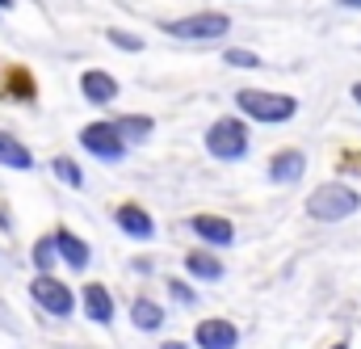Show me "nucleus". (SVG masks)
<instances>
[{
    "mask_svg": "<svg viewBox=\"0 0 361 349\" xmlns=\"http://www.w3.org/2000/svg\"><path fill=\"white\" fill-rule=\"evenodd\" d=\"M30 299H34L47 316H55V320H68V316L76 312V290H72L68 282H59L55 273H38V278L30 282Z\"/></svg>",
    "mask_w": 361,
    "mask_h": 349,
    "instance_id": "4",
    "label": "nucleus"
},
{
    "mask_svg": "<svg viewBox=\"0 0 361 349\" xmlns=\"http://www.w3.org/2000/svg\"><path fill=\"white\" fill-rule=\"evenodd\" d=\"M130 324L143 329V333H156V329L164 324V307L152 303V299H135V303H130Z\"/></svg>",
    "mask_w": 361,
    "mask_h": 349,
    "instance_id": "16",
    "label": "nucleus"
},
{
    "mask_svg": "<svg viewBox=\"0 0 361 349\" xmlns=\"http://www.w3.org/2000/svg\"><path fill=\"white\" fill-rule=\"evenodd\" d=\"M336 349H349V345H345V341H341V345H336Z\"/></svg>",
    "mask_w": 361,
    "mask_h": 349,
    "instance_id": "28",
    "label": "nucleus"
},
{
    "mask_svg": "<svg viewBox=\"0 0 361 349\" xmlns=\"http://www.w3.org/2000/svg\"><path fill=\"white\" fill-rule=\"evenodd\" d=\"M227 30H231V17L227 13H193V17L164 21V34H173V38H197V42L223 38Z\"/></svg>",
    "mask_w": 361,
    "mask_h": 349,
    "instance_id": "5",
    "label": "nucleus"
},
{
    "mask_svg": "<svg viewBox=\"0 0 361 349\" xmlns=\"http://www.w3.org/2000/svg\"><path fill=\"white\" fill-rule=\"evenodd\" d=\"M206 152L214 160H244L248 156V126L240 118H219L206 131Z\"/></svg>",
    "mask_w": 361,
    "mask_h": 349,
    "instance_id": "3",
    "label": "nucleus"
},
{
    "mask_svg": "<svg viewBox=\"0 0 361 349\" xmlns=\"http://www.w3.org/2000/svg\"><path fill=\"white\" fill-rule=\"evenodd\" d=\"M164 349H185V345H180V341H169V345H164Z\"/></svg>",
    "mask_w": 361,
    "mask_h": 349,
    "instance_id": "26",
    "label": "nucleus"
},
{
    "mask_svg": "<svg viewBox=\"0 0 361 349\" xmlns=\"http://www.w3.org/2000/svg\"><path fill=\"white\" fill-rule=\"evenodd\" d=\"M4 8H13V0H0V13H4Z\"/></svg>",
    "mask_w": 361,
    "mask_h": 349,
    "instance_id": "25",
    "label": "nucleus"
},
{
    "mask_svg": "<svg viewBox=\"0 0 361 349\" xmlns=\"http://www.w3.org/2000/svg\"><path fill=\"white\" fill-rule=\"evenodd\" d=\"M114 131L122 135V143H143V139H152L156 122H152L147 114H126V118H118V122H114Z\"/></svg>",
    "mask_w": 361,
    "mask_h": 349,
    "instance_id": "15",
    "label": "nucleus"
},
{
    "mask_svg": "<svg viewBox=\"0 0 361 349\" xmlns=\"http://www.w3.org/2000/svg\"><path fill=\"white\" fill-rule=\"evenodd\" d=\"M345 4H349V8H361V0H345Z\"/></svg>",
    "mask_w": 361,
    "mask_h": 349,
    "instance_id": "27",
    "label": "nucleus"
},
{
    "mask_svg": "<svg viewBox=\"0 0 361 349\" xmlns=\"http://www.w3.org/2000/svg\"><path fill=\"white\" fill-rule=\"evenodd\" d=\"M80 307H85V316H89L92 324H114V295L101 282H89L80 290Z\"/></svg>",
    "mask_w": 361,
    "mask_h": 349,
    "instance_id": "11",
    "label": "nucleus"
},
{
    "mask_svg": "<svg viewBox=\"0 0 361 349\" xmlns=\"http://www.w3.org/2000/svg\"><path fill=\"white\" fill-rule=\"evenodd\" d=\"M30 265H34L38 273H55V265H59L55 236H38V240H34V249H30Z\"/></svg>",
    "mask_w": 361,
    "mask_h": 349,
    "instance_id": "18",
    "label": "nucleus"
},
{
    "mask_svg": "<svg viewBox=\"0 0 361 349\" xmlns=\"http://www.w3.org/2000/svg\"><path fill=\"white\" fill-rule=\"evenodd\" d=\"M105 38H109L114 47H122V51H143V38H139V34H122V30H109Z\"/></svg>",
    "mask_w": 361,
    "mask_h": 349,
    "instance_id": "21",
    "label": "nucleus"
},
{
    "mask_svg": "<svg viewBox=\"0 0 361 349\" xmlns=\"http://www.w3.org/2000/svg\"><path fill=\"white\" fill-rule=\"evenodd\" d=\"M357 211H361V194L353 185H319L307 198V215L319 219V223H341V219H349Z\"/></svg>",
    "mask_w": 361,
    "mask_h": 349,
    "instance_id": "1",
    "label": "nucleus"
},
{
    "mask_svg": "<svg viewBox=\"0 0 361 349\" xmlns=\"http://www.w3.org/2000/svg\"><path fill=\"white\" fill-rule=\"evenodd\" d=\"M307 173V156L298 148H281L269 160V181L273 185H298V177Z\"/></svg>",
    "mask_w": 361,
    "mask_h": 349,
    "instance_id": "10",
    "label": "nucleus"
},
{
    "mask_svg": "<svg viewBox=\"0 0 361 349\" xmlns=\"http://www.w3.org/2000/svg\"><path fill=\"white\" fill-rule=\"evenodd\" d=\"M55 249H59V261L63 265H72V269H89L92 249H89V240H80L76 232L59 227V232H55Z\"/></svg>",
    "mask_w": 361,
    "mask_h": 349,
    "instance_id": "12",
    "label": "nucleus"
},
{
    "mask_svg": "<svg viewBox=\"0 0 361 349\" xmlns=\"http://www.w3.org/2000/svg\"><path fill=\"white\" fill-rule=\"evenodd\" d=\"M169 290L177 295L180 303H193V295H189V286H185V282H169Z\"/></svg>",
    "mask_w": 361,
    "mask_h": 349,
    "instance_id": "22",
    "label": "nucleus"
},
{
    "mask_svg": "<svg viewBox=\"0 0 361 349\" xmlns=\"http://www.w3.org/2000/svg\"><path fill=\"white\" fill-rule=\"evenodd\" d=\"M185 269H189L197 282H219V278H223V261H219L214 253H189V257H185Z\"/></svg>",
    "mask_w": 361,
    "mask_h": 349,
    "instance_id": "17",
    "label": "nucleus"
},
{
    "mask_svg": "<svg viewBox=\"0 0 361 349\" xmlns=\"http://www.w3.org/2000/svg\"><path fill=\"white\" fill-rule=\"evenodd\" d=\"M0 232H13V219H8V211H4V202H0Z\"/></svg>",
    "mask_w": 361,
    "mask_h": 349,
    "instance_id": "23",
    "label": "nucleus"
},
{
    "mask_svg": "<svg viewBox=\"0 0 361 349\" xmlns=\"http://www.w3.org/2000/svg\"><path fill=\"white\" fill-rule=\"evenodd\" d=\"M0 165L4 169H17V173H30L34 169V152L21 139H13L8 131H0Z\"/></svg>",
    "mask_w": 361,
    "mask_h": 349,
    "instance_id": "14",
    "label": "nucleus"
},
{
    "mask_svg": "<svg viewBox=\"0 0 361 349\" xmlns=\"http://www.w3.org/2000/svg\"><path fill=\"white\" fill-rule=\"evenodd\" d=\"M189 232H193L197 240L214 244V249H223V244L235 240V227H231V219H223V215H193V219H189Z\"/></svg>",
    "mask_w": 361,
    "mask_h": 349,
    "instance_id": "7",
    "label": "nucleus"
},
{
    "mask_svg": "<svg viewBox=\"0 0 361 349\" xmlns=\"http://www.w3.org/2000/svg\"><path fill=\"white\" fill-rule=\"evenodd\" d=\"M240 110L257 122H290L298 114V101L290 93H269V88H240L235 93Z\"/></svg>",
    "mask_w": 361,
    "mask_h": 349,
    "instance_id": "2",
    "label": "nucleus"
},
{
    "mask_svg": "<svg viewBox=\"0 0 361 349\" xmlns=\"http://www.w3.org/2000/svg\"><path fill=\"white\" fill-rule=\"evenodd\" d=\"M114 223L130 236V240H152L156 236V223H152V215L143 211V206H135V202H122L118 211H114Z\"/></svg>",
    "mask_w": 361,
    "mask_h": 349,
    "instance_id": "9",
    "label": "nucleus"
},
{
    "mask_svg": "<svg viewBox=\"0 0 361 349\" xmlns=\"http://www.w3.org/2000/svg\"><path fill=\"white\" fill-rule=\"evenodd\" d=\"M193 341H197V349H235L240 345V333H235L231 320H202Z\"/></svg>",
    "mask_w": 361,
    "mask_h": 349,
    "instance_id": "8",
    "label": "nucleus"
},
{
    "mask_svg": "<svg viewBox=\"0 0 361 349\" xmlns=\"http://www.w3.org/2000/svg\"><path fill=\"white\" fill-rule=\"evenodd\" d=\"M223 59H227L231 68H261V59H257L252 51H244V47H231V51H227Z\"/></svg>",
    "mask_w": 361,
    "mask_h": 349,
    "instance_id": "20",
    "label": "nucleus"
},
{
    "mask_svg": "<svg viewBox=\"0 0 361 349\" xmlns=\"http://www.w3.org/2000/svg\"><path fill=\"white\" fill-rule=\"evenodd\" d=\"M353 101H357V105H361V81H357V85H353Z\"/></svg>",
    "mask_w": 361,
    "mask_h": 349,
    "instance_id": "24",
    "label": "nucleus"
},
{
    "mask_svg": "<svg viewBox=\"0 0 361 349\" xmlns=\"http://www.w3.org/2000/svg\"><path fill=\"white\" fill-rule=\"evenodd\" d=\"M80 93H85V101H92V105H109L118 97V81L109 72H101V68H89L80 76Z\"/></svg>",
    "mask_w": 361,
    "mask_h": 349,
    "instance_id": "13",
    "label": "nucleus"
},
{
    "mask_svg": "<svg viewBox=\"0 0 361 349\" xmlns=\"http://www.w3.org/2000/svg\"><path fill=\"white\" fill-rule=\"evenodd\" d=\"M51 173L59 177L63 185H72V189H80V185H85V173H80V165H76L72 156H55V160H51Z\"/></svg>",
    "mask_w": 361,
    "mask_h": 349,
    "instance_id": "19",
    "label": "nucleus"
},
{
    "mask_svg": "<svg viewBox=\"0 0 361 349\" xmlns=\"http://www.w3.org/2000/svg\"><path fill=\"white\" fill-rule=\"evenodd\" d=\"M80 148L92 152L97 160H105V165H118L126 156V143L114 131V122H89V126H80Z\"/></svg>",
    "mask_w": 361,
    "mask_h": 349,
    "instance_id": "6",
    "label": "nucleus"
}]
</instances>
